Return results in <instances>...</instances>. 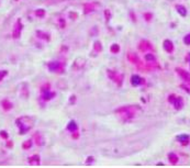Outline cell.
<instances>
[{"label":"cell","instance_id":"cell-5","mask_svg":"<svg viewBox=\"0 0 190 168\" xmlns=\"http://www.w3.org/2000/svg\"><path fill=\"white\" fill-rule=\"evenodd\" d=\"M131 81H132V84H133L134 86H137V85L141 84L142 79H141V77H139V76H136V75H135V76H133V77H132Z\"/></svg>","mask_w":190,"mask_h":168},{"label":"cell","instance_id":"cell-18","mask_svg":"<svg viewBox=\"0 0 190 168\" xmlns=\"http://www.w3.org/2000/svg\"><path fill=\"white\" fill-rule=\"evenodd\" d=\"M30 146H31V142H30V141H27V142L24 143V145H23L24 148H28V147H30Z\"/></svg>","mask_w":190,"mask_h":168},{"label":"cell","instance_id":"cell-9","mask_svg":"<svg viewBox=\"0 0 190 168\" xmlns=\"http://www.w3.org/2000/svg\"><path fill=\"white\" fill-rule=\"evenodd\" d=\"M177 10H178V12L181 14V15H186L187 14V10H186V8L183 7V6H177Z\"/></svg>","mask_w":190,"mask_h":168},{"label":"cell","instance_id":"cell-13","mask_svg":"<svg viewBox=\"0 0 190 168\" xmlns=\"http://www.w3.org/2000/svg\"><path fill=\"white\" fill-rule=\"evenodd\" d=\"M93 9H95V7H93L92 5H87V6L85 7V13H89Z\"/></svg>","mask_w":190,"mask_h":168},{"label":"cell","instance_id":"cell-14","mask_svg":"<svg viewBox=\"0 0 190 168\" xmlns=\"http://www.w3.org/2000/svg\"><path fill=\"white\" fill-rule=\"evenodd\" d=\"M35 14L37 15V17H44L45 12H44V10H42V9H39V10H36Z\"/></svg>","mask_w":190,"mask_h":168},{"label":"cell","instance_id":"cell-12","mask_svg":"<svg viewBox=\"0 0 190 168\" xmlns=\"http://www.w3.org/2000/svg\"><path fill=\"white\" fill-rule=\"evenodd\" d=\"M174 103H175L176 109H180V108L183 107V100H181V98H178L177 99V101H175Z\"/></svg>","mask_w":190,"mask_h":168},{"label":"cell","instance_id":"cell-1","mask_svg":"<svg viewBox=\"0 0 190 168\" xmlns=\"http://www.w3.org/2000/svg\"><path fill=\"white\" fill-rule=\"evenodd\" d=\"M17 124H18L19 129H20V133L23 134L25 133V132H28L29 130L31 129L32 121H31V119H29V118H20V119L17 120Z\"/></svg>","mask_w":190,"mask_h":168},{"label":"cell","instance_id":"cell-8","mask_svg":"<svg viewBox=\"0 0 190 168\" xmlns=\"http://www.w3.org/2000/svg\"><path fill=\"white\" fill-rule=\"evenodd\" d=\"M2 107L5 108V110H10V109L12 108V105H11L8 100H3V101H2Z\"/></svg>","mask_w":190,"mask_h":168},{"label":"cell","instance_id":"cell-15","mask_svg":"<svg viewBox=\"0 0 190 168\" xmlns=\"http://www.w3.org/2000/svg\"><path fill=\"white\" fill-rule=\"evenodd\" d=\"M6 75H7V70H0V81L5 78Z\"/></svg>","mask_w":190,"mask_h":168},{"label":"cell","instance_id":"cell-19","mask_svg":"<svg viewBox=\"0 0 190 168\" xmlns=\"http://www.w3.org/2000/svg\"><path fill=\"white\" fill-rule=\"evenodd\" d=\"M1 136H2V137H5V139H7L8 137V135H7L6 132H1Z\"/></svg>","mask_w":190,"mask_h":168},{"label":"cell","instance_id":"cell-7","mask_svg":"<svg viewBox=\"0 0 190 168\" xmlns=\"http://www.w3.org/2000/svg\"><path fill=\"white\" fill-rule=\"evenodd\" d=\"M43 97H44V99H45V100H49L51 98H53V97H54V93L49 92V90L44 91V93H43Z\"/></svg>","mask_w":190,"mask_h":168},{"label":"cell","instance_id":"cell-17","mask_svg":"<svg viewBox=\"0 0 190 168\" xmlns=\"http://www.w3.org/2000/svg\"><path fill=\"white\" fill-rule=\"evenodd\" d=\"M111 51L114 52V53H117L118 51H119V47H118V45H113L112 47H111Z\"/></svg>","mask_w":190,"mask_h":168},{"label":"cell","instance_id":"cell-6","mask_svg":"<svg viewBox=\"0 0 190 168\" xmlns=\"http://www.w3.org/2000/svg\"><path fill=\"white\" fill-rule=\"evenodd\" d=\"M67 129L69 130V131H76L77 130V124H76V122H74V121H71V122H69V124L67 125Z\"/></svg>","mask_w":190,"mask_h":168},{"label":"cell","instance_id":"cell-2","mask_svg":"<svg viewBox=\"0 0 190 168\" xmlns=\"http://www.w3.org/2000/svg\"><path fill=\"white\" fill-rule=\"evenodd\" d=\"M22 29H23V25H22V23H21V20H18V21L15 22V24H14L13 32H12L13 39H19V37H20Z\"/></svg>","mask_w":190,"mask_h":168},{"label":"cell","instance_id":"cell-11","mask_svg":"<svg viewBox=\"0 0 190 168\" xmlns=\"http://www.w3.org/2000/svg\"><path fill=\"white\" fill-rule=\"evenodd\" d=\"M177 140L180 141V142H183V143H186L187 141L189 140V136H188V135H186V134H185V135H179V136L177 137Z\"/></svg>","mask_w":190,"mask_h":168},{"label":"cell","instance_id":"cell-10","mask_svg":"<svg viewBox=\"0 0 190 168\" xmlns=\"http://www.w3.org/2000/svg\"><path fill=\"white\" fill-rule=\"evenodd\" d=\"M29 161H30V163H31V164H33V165H39V161H40V159H39V156H36V155H35V156L31 157Z\"/></svg>","mask_w":190,"mask_h":168},{"label":"cell","instance_id":"cell-3","mask_svg":"<svg viewBox=\"0 0 190 168\" xmlns=\"http://www.w3.org/2000/svg\"><path fill=\"white\" fill-rule=\"evenodd\" d=\"M61 67H62V65H61V63H58V62H53V63L49 64V68L52 71H58V70L61 69Z\"/></svg>","mask_w":190,"mask_h":168},{"label":"cell","instance_id":"cell-4","mask_svg":"<svg viewBox=\"0 0 190 168\" xmlns=\"http://www.w3.org/2000/svg\"><path fill=\"white\" fill-rule=\"evenodd\" d=\"M164 47H165V49L167 51V52H171L173 51V49H174V45H173V43L170 42V41H165L164 42Z\"/></svg>","mask_w":190,"mask_h":168},{"label":"cell","instance_id":"cell-16","mask_svg":"<svg viewBox=\"0 0 190 168\" xmlns=\"http://www.w3.org/2000/svg\"><path fill=\"white\" fill-rule=\"evenodd\" d=\"M183 41H185V43H186V44L190 45V34L186 35V36H185V39H183Z\"/></svg>","mask_w":190,"mask_h":168}]
</instances>
